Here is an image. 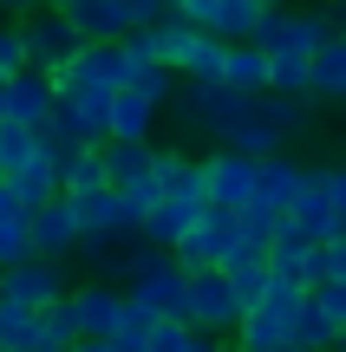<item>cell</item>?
I'll use <instances>...</instances> for the list:
<instances>
[{
	"instance_id": "cell-1",
	"label": "cell",
	"mask_w": 346,
	"mask_h": 352,
	"mask_svg": "<svg viewBox=\"0 0 346 352\" xmlns=\"http://www.w3.org/2000/svg\"><path fill=\"white\" fill-rule=\"evenodd\" d=\"M46 78H52V98L59 104H72L78 118H91V124L105 131L111 98L131 85V59H125V46H78V59L59 65V72H46Z\"/></svg>"
},
{
	"instance_id": "cell-2",
	"label": "cell",
	"mask_w": 346,
	"mask_h": 352,
	"mask_svg": "<svg viewBox=\"0 0 346 352\" xmlns=\"http://www.w3.org/2000/svg\"><path fill=\"white\" fill-rule=\"evenodd\" d=\"M59 13L78 33V46H118V39L157 26L164 0H59Z\"/></svg>"
},
{
	"instance_id": "cell-3",
	"label": "cell",
	"mask_w": 346,
	"mask_h": 352,
	"mask_svg": "<svg viewBox=\"0 0 346 352\" xmlns=\"http://www.w3.org/2000/svg\"><path fill=\"white\" fill-rule=\"evenodd\" d=\"M125 300L138 307V314H151V320H183L190 314V274H183L170 254L138 248V267H131V280H125Z\"/></svg>"
},
{
	"instance_id": "cell-4",
	"label": "cell",
	"mask_w": 346,
	"mask_h": 352,
	"mask_svg": "<svg viewBox=\"0 0 346 352\" xmlns=\"http://www.w3.org/2000/svg\"><path fill=\"white\" fill-rule=\"evenodd\" d=\"M248 241V228H242V215H229V209H203L190 228L177 235V248H170V261L183 267V274H203V267H229L235 261V248Z\"/></svg>"
},
{
	"instance_id": "cell-5",
	"label": "cell",
	"mask_w": 346,
	"mask_h": 352,
	"mask_svg": "<svg viewBox=\"0 0 346 352\" xmlns=\"http://www.w3.org/2000/svg\"><path fill=\"white\" fill-rule=\"evenodd\" d=\"M98 170H105V189L138 222L157 209V144H98Z\"/></svg>"
},
{
	"instance_id": "cell-6",
	"label": "cell",
	"mask_w": 346,
	"mask_h": 352,
	"mask_svg": "<svg viewBox=\"0 0 346 352\" xmlns=\"http://www.w3.org/2000/svg\"><path fill=\"white\" fill-rule=\"evenodd\" d=\"M13 26H20V46H26V72H59V65L78 59V33L65 26L59 7H26Z\"/></svg>"
},
{
	"instance_id": "cell-7",
	"label": "cell",
	"mask_w": 346,
	"mask_h": 352,
	"mask_svg": "<svg viewBox=\"0 0 346 352\" xmlns=\"http://www.w3.org/2000/svg\"><path fill=\"white\" fill-rule=\"evenodd\" d=\"M183 20L196 26L203 39H222V46H248L261 26V13H268V0H177Z\"/></svg>"
},
{
	"instance_id": "cell-8",
	"label": "cell",
	"mask_w": 346,
	"mask_h": 352,
	"mask_svg": "<svg viewBox=\"0 0 346 352\" xmlns=\"http://www.w3.org/2000/svg\"><path fill=\"white\" fill-rule=\"evenodd\" d=\"M65 294H72V267H59V261H20L0 274V300L26 307V314H46Z\"/></svg>"
},
{
	"instance_id": "cell-9",
	"label": "cell",
	"mask_w": 346,
	"mask_h": 352,
	"mask_svg": "<svg viewBox=\"0 0 346 352\" xmlns=\"http://www.w3.org/2000/svg\"><path fill=\"white\" fill-rule=\"evenodd\" d=\"M157 209L183 215V222H196L209 209L203 202V170H196L190 151H157Z\"/></svg>"
},
{
	"instance_id": "cell-10",
	"label": "cell",
	"mask_w": 346,
	"mask_h": 352,
	"mask_svg": "<svg viewBox=\"0 0 346 352\" xmlns=\"http://www.w3.org/2000/svg\"><path fill=\"white\" fill-rule=\"evenodd\" d=\"M196 170H203V202H209V209L242 215V202L255 196V164H248V157L209 151V157H196Z\"/></svg>"
},
{
	"instance_id": "cell-11",
	"label": "cell",
	"mask_w": 346,
	"mask_h": 352,
	"mask_svg": "<svg viewBox=\"0 0 346 352\" xmlns=\"http://www.w3.org/2000/svg\"><path fill=\"white\" fill-rule=\"evenodd\" d=\"M72 320H78V340H111L118 327H125V314H131V300H125V287H105V280H72Z\"/></svg>"
},
{
	"instance_id": "cell-12",
	"label": "cell",
	"mask_w": 346,
	"mask_h": 352,
	"mask_svg": "<svg viewBox=\"0 0 346 352\" xmlns=\"http://www.w3.org/2000/svg\"><path fill=\"white\" fill-rule=\"evenodd\" d=\"M268 274H281V280H294L301 294H314L327 280V261H321V241H307V235H294V228L281 222V235L268 241Z\"/></svg>"
},
{
	"instance_id": "cell-13",
	"label": "cell",
	"mask_w": 346,
	"mask_h": 352,
	"mask_svg": "<svg viewBox=\"0 0 346 352\" xmlns=\"http://www.w3.org/2000/svg\"><path fill=\"white\" fill-rule=\"evenodd\" d=\"M26 241H33V261H59V267H72V248H78V222H72V209H65V196L26 215Z\"/></svg>"
},
{
	"instance_id": "cell-14",
	"label": "cell",
	"mask_w": 346,
	"mask_h": 352,
	"mask_svg": "<svg viewBox=\"0 0 346 352\" xmlns=\"http://www.w3.org/2000/svg\"><path fill=\"white\" fill-rule=\"evenodd\" d=\"M52 78L46 72H13V78H0V111H7V124H26V131H39L52 118Z\"/></svg>"
},
{
	"instance_id": "cell-15",
	"label": "cell",
	"mask_w": 346,
	"mask_h": 352,
	"mask_svg": "<svg viewBox=\"0 0 346 352\" xmlns=\"http://www.w3.org/2000/svg\"><path fill=\"white\" fill-rule=\"evenodd\" d=\"M288 228H294V235H307V241H321V248L340 235V215H334V202H327V189H321V170H307L301 196L288 202Z\"/></svg>"
},
{
	"instance_id": "cell-16",
	"label": "cell",
	"mask_w": 346,
	"mask_h": 352,
	"mask_svg": "<svg viewBox=\"0 0 346 352\" xmlns=\"http://www.w3.org/2000/svg\"><path fill=\"white\" fill-rule=\"evenodd\" d=\"M307 104H346V33L307 59Z\"/></svg>"
},
{
	"instance_id": "cell-17",
	"label": "cell",
	"mask_w": 346,
	"mask_h": 352,
	"mask_svg": "<svg viewBox=\"0 0 346 352\" xmlns=\"http://www.w3.org/2000/svg\"><path fill=\"white\" fill-rule=\"evenodd\" d=\"M301 183H307V164H294V157H268V164H255V196L268 202V209L288 215V202L301 196Z\"/></svg>"
},
{
	"instance_id": "cell-18",
	"label": "cell",
	"mask_w": 346,
	"mask_h": 352,
	"mask_svg": "<svg viewBox=\"0 0 346 352\" xmlns=\"http://www.w3.org/2000/svg\"><path fill=\"white\" fill-rule=\"evenodd\" d=\"M222 91H235V98H268V59H261L255 46H229V59H222Z\"/></svg>"
},
{
	"instance_id": "cell-19",
	"label": "cell",
	"mask_w": 346,
	"mask_h": 352,
	"mask_svg": "<svg viewBox=\"0 0 346 352\" xmlns=\"http://www.w3.org/2000/svg\"><path fill=\"white\" fill-rule=\"evenodd\" d=\"M7 196L20 202L26 215H33V209H46V202H59V176H52L46 157H33L26 170H13V176H7Z\"/></svg>"
},
{
	"instance_id": "cell-20",
	"label": "cell",
	"mask_w": 346,
	"mask_h": 352,
	"mask_svg": "<svg viewBox=\"0 0 346 352\" xmlns=\"http://www.w3.org/2000/svg\"><path fill=\"white\" fill-rule=\"evenodd\" d=\"M222 59H229V46H222V39H196L177 78H183V85H222Z\"/></svg>"
},
{
	"instance_id": "cell-21",
	"label": "cell",
	"mask_w": 346,
	"mask_h": 352,
	"mask_svg": "<svg viewBox=\"0 0 346 352\" xmlns=\"http://www.w3.org/2000/svg\"><path fill=\"white\" fill-rule=\"evenodd\" d=\"M39 346V314L0 300V352H33Z\"/></svg>"
},
{
	"instance_id": "cell-22",
	"label": "cell",
	"mask_w": 346,
	"mask_h": 352,
	"mask_svg": "<svg viewBox=\"0 0 346 352\" xmlns=\"http://www.w3.org/2000/svg\"><path fill=\"white\" fill-rule=\"evenodd\" d=\"M39 157V131H26V124H0V183H7L13 170H26Z\"/></svg>"
},
{
	"instance_id": "cell-23",
	"label": "cell",
	"mask_w": 346,
	"mask_h": 352,
	"mask_svg": "<svg viewBox=\"0 0 346 352\" xmlns=\"http://www.w3.org/2000/svg\"><path fill=\"white\" fill-rule=\"evenodd\" d=\"M39 346H52V352H72V346H78L72 300H59V307H46V314H39Z\"/></svg>"
},
{
	"instance_id": "cell-24",
	"label": "cell",
	"mask_w": 346,
	"mask_h": 352,
	"mask_svg": "<svg viewBox=\"0 0 346 352\" xmlns=\"http://www.w3.org/2000/svg\"><path fill=\"white\" fill-rule=\"evenodd\" d=\"M20 261H33V241H26V209H13V215H0V274Z\"/></svg>"
},
{
	"instance_id": "cell-25",
	"label": "cell",
	"mask_w": 346,
	"mask_h": 352,
	"mask_svg": "<svg viewBox=\"0 0 346 352\" xmlns=\"http://www.w3.org/2000/svg\"><path fill=\"white\" fill-rule=\"evenodd\" d=\"M307 300L321 307V320H327V327H334L340 340H346V280H321V287H314Z\"/></svg>"
},
{
	"instance_id": "cell-26",
	"label": "cell",
	"mask_w": 346,
	"mask_h": 352,
	"mask_svg": "<svg viewBox=\"0 0 346 352\" xmlns=\"http://www.w3.org/2000/svg\"><path fill=\"white\" fill-rule=\"evenodd\" d=\"M131 91H144L151 104H170L177 98V78H170L164 65H138V72H131Z\"/></svg>"
},
{
	"instance_id": "cell-27",
	"label": "cell",
	"mask_w": 346,
	"mask_h": 352,
	"mask_svg": "<svg viewBox=\"0 0 346 352\" xmlns=\"http://www.w3.org/2000/svg\"><path fill=\"white\" fill-rule=\"evenodd\" d=\"M13 72H26V46H20V26L0 20V78H13Z\"/></svg>"
},
{
	"instance_id": "cell-28",
	"label": "cell",
	"mask_w": 346,
	"mask_h": 352,
	"mask_svg": "<svg viewBox=\"0 0 346 352\" xmlns=\"http://www.w3.org/2000/svg\"><path fill=\"white\" fill-rule=\"evenodd\" d=\"M321 189H327V202H334V215H340V228H346V164L321 170Z\"/></svg>"
},
{
	"instance_id": "cell-29",
	"label": "cell",
	"mask_w": 346,
	"mask_h": 352,
	"mask_svg": "<svg viewBox=\"0 0 346 352\" xmlns=\"http://www.w3.org/2000/svg\"><path fill=\"white\" fill-rule=\"evenodd\" d=\"M321 261H327V280H346V228L321 248Z\"/></svg>"
},
{
	"instance_id": "cell-30",
	"label": "cell",
	"mask_w": 346,
	"mask_h": 352,
	"mask_svg": "<svg viewBox=\"0 0 346 352\" xmlns=\"http://www.w3.org/2000/svg\"><path fill=\"white\" fill-rule=\"evenodd\" d=\"M72 352H111V346H105V340H78Z\"/></svg>"
},
{
	"instance_id": "cell-31",
	"label": "cell",
	"mask_w": 346,
	"mask_h": 352,
	"mask_svg": "<svg viewBox=\"0 0 346 352\" xmlns=\"http://www.w3.org/2000/svg\"><path fill=\"white\" fill-rule=\"evenodd\" d=\"M33 352H52V346H33Z\"/></svg>"
}]
</instances>
